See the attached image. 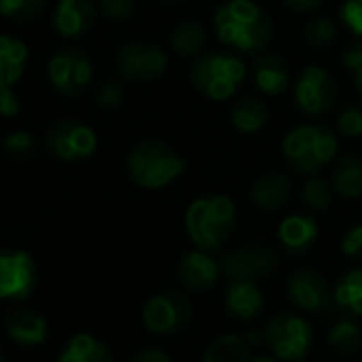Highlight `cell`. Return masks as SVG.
Returning <instances> with one entry per match:
<instances>
[{
    "mask_svg": "<svg viewBox=\"0 0 362 362\" xmlns=\"http://www.w3.org/2000/svg\"><path fill=\"white\" fill-rule=\"evenodd\" d=\"M3 147L11 158H28L37 149V139L30 132L18 130V132H9L3 139Z\"/></svg>",
    "mask_w": 362,
    "mask_h": 362,
    "instance_id": "obj_34",
    "label": "cell"
},
{
    "mask_svg": "<svg viewBox=\"0 0 362 362\" xmlns=\"http://www.w3.org/2000/svg\"><path fill=\"white\" fill-rule=\"evenodd\" d=\"M264 343L277 360L298 362L311 347V324L292 311L275 313L264 328Z\"/></svg>",
    "mask_w": 362,
    "mask_h": 362,
    "instance_id": "obj_6",
    "label": "cell"
},
{
    "mask_svg": "<svg viewBox=\"0 0 362 362\" xmlns=\"http://www.w3.org/2000/svg\"><path fill=\"white\" fill-rule=\"evenodd\" d=\"M250 199L262 211H279L292 199V179L286 173L269 170L252 184Z\"/></svg>",
    "mask_w": 362,
    "mask_h": 362,
    "instance_id": "obj_19",
    "label": "cell"
},
{
    "mask_svg": "<svg viewBox=\"0 0 362 362\" xmlns=\"http://www.w3.org/2000/svg\"><path fill=\"white\" fill-rule=\"evenodd\" d=\"M5 328L11 341H16L20 347H37L47 339L49 332L45 315L30 307H13L5 315Z\"/></svg>",
    "mask_w": 362,
    "mask_h": 362,
    "instance_id": "obj_17",
    "label": "cell"
},
{
    "mask_svg": "<svg viewBox=\"0 0 362 362\" xmlns=\"http://www.w3.org/2000/svg\"><path fill=\"white\" fill-rule=\"evenodd\" d=\"M328 343L330 347L341 354V356H351L360 349L362 345V328L358 322L349 320V317H343V320H337L332 326H330V332H328Z\"/></svg>",
    "mask_w": 362,
    "mask_h": 362,
    "instance_id": "obj_29",
    "label": "cell"
},
{
    "mask_svg": "<svg viewBox=\"0 0 362 362\" xmlns=\"http://www.w3.org/2000/svg\"><path fill=\"white\" fill-rule=\"evenodd\" d=\"M96 20V3L94 0H58L54 26L66 39L83 37Z\"/></svg>",
    "mask_w": 362,
    "mask_h": 362,
    "instance_id": "obj_18",
    "label": "cell"
},
{
    "mask_svg": "<svg viewBox=\"0 0 362 362\" xmlns=\"http://www.w3.org/2000/svg\"><path fill=\"white\" fill-rule=\"evenodd\" d=\"M28 47L20 39L0 35V88H11L24 75Z\"/></svg>",
    "mask_w": 362,
    "mask_h": 362,
    "instance_id": "obj_25",
    "label": "cell"
},
{
    "mask_svg": "<svg viewBox=\"0 0 362 362\" xmlns=\"http://www.w3.org/2000/svg\"><path fill=\"white\" fill-rule=\"evenodd\" d=\"M250 362H277L273 356H264V354H260V356H254V358H250Z\"/></svg>",
    "mask_w": 362,
    "mask_h": 362,
    "instance_id": "obj_44",
    "label": "cell"
},
{
    "mask_svg": "<svg viewBox=\"0 0 362 362\" xmlns=\"http://www.w3.org/2000/svg\"><path fill=\"white\" fill-rule=\"evenodd\" d=\"M354 90H356V94L362 96V69L354 73Z\"/></svg>",
    "mask_w": 362,
    "mask_h": 362,
    "instance_id": "obj_43",
    "label": "cell"
},
{
    "mask_svg": "<svg viewBox=\"0 0 362 362\" xmlns=\"http://www.w3.org/2000/svg\"><path fill=\"white\" fill-rule=\"evenodd\" d=\"M339 62H341V66H343L347 73H351V75H354L356 71H360V69H362V39L349 43V45L343 49Z\"/></svg>",
    "mask_w": 362,
    "mask_h": 362,
    "instance_id": "obj_39",
    "label": "cell"
},
{
    "mask_svg": "<svg viewBox=\"0 0 362 362\" xmlns=\"http://www.w3.org/2000/svg\"><path fill=\"white\" fill-rule=\"evenodd\" d=\"M162 5H166V7H175V5H181L184 0H160Z\"/></svg>",
    "mask_w": 362,
    "mask_h": 362,
    "instance_id": "obj_45",
    "label": "cell"
},
{
    "mask_svg": "<svg viewBox=\"0 0 362 362\" xmlns=\"http://www.w3.org/2000/svg\"><path fill=\"white\" fill-rule=\"evenodd\" d=\"M290 300L307 313H328L334 305L326 277L315 269H298L288 279Z\"/></svg>",
    "mask_w": 362,
    "mask_h": 362,
    "instance_id": "obj_14",
    "label": "cell"
},
{
    "mask_svg": "<svg viewBox=\"0 0 362 362\" xmlns=\"http://www.w3.org/2000/svg\"><path fill=\"white\" fill-rule=\"evenodd\" d=\"M130 362H173V358L162 351L160 347H147V349H141L139 354H134L130 358Z\"/></svg>",
    "mask_w": 362,
    "mask_h": 362,
    "instance_id": "obj_41",
    "label": "cell"
},
{
    "mask_svg": "<svg viewBox=\"0 0 362 362\" xmlns=\"http://www.w3.org/2000/svg\"><path fill=\"white\" fill-rule=\"evenodd\" d=\"M330 186L341 199L354 201L362 197V158L358 153H343L334 160Z\"/></svg>",
    "mask_w": 362,
    "mask_h": 362,
    "instance_id": "obj_22",
    "label": "cell"
},
{
    "mask_svg": "<svg viewBox=\"0 0 362 362\" xmlns=\"http://www.w3.org/2000/svg\"><path fill=\"white\" fill-rule=\"evenodd\" d=\"M341 254L349 260L362 262V224L351 226L341 239Z\"/></svg>",
    "mask_w": 362,
    "mask_h": 362,
    "instance_id": "obj_37",
    "label": "cell"
},
{
    "mask_svg": "<svg viewBox=\"0 0 362 362\" xmlns=\"http://www.w3.org/2000/svg\"><path fill=\"white\" fill-rule=\"evenodd\" d=\"M184 226L199 250L220 252L237 228V207L224 194L199 197L188 205Z\"/></svg>",
    "mask_w": 362,
    "mask_h": 362,
    "instance_id": "obj_2",
    "label": "cell"
},
{
    "mask_svg": "<svg viewBox=\"0 0 362 362\" xmlns=\"http://www.w3.org/2000/svg\"><path fill=\"white\" fill-rule=\"evenodd\" d=\"M186 160L170 145L158 139L136 143L128 158L126 168L134 184L143 190H162L186 173Z\"/></svg>",
    "mask_w": 362,
    "mask_h": 362,
    "instance_id": "obj_3",
    "label": "cell"
},
{
    "mask_svg": "<svg viewBox=\"0 0 362 362\" xmlns=\"http://www.w3.org/2000/svg\"><path fill=\"white\" fill-rule=\"evenodd\" d=\"M337 35H339V26L328 16H313L305 24V41L315 49H324L332 45Z\"/></svg>",
    "mask_w": 362,
    "mask_h": 362,
    "instance_id": "obj_31",
    "label": "cell"
},
{
    "mask_svg": "<svg viewBox=\"0 0 362 362\" xmlns=\"http://www.w3.org/2000/svg\"><path fill=\"white\" fill-rule=\"evenodd\" d=\"M247 77V66L233 49L203 52L190 66V81L209 100H230Z\"/></svg>",
    "mask_w": 362,
    "mask_h": 362,
    "instance_id": "obj_4",
    "label": "cell"
},
{
    "mask_svg": "<svg viewBox=\"0 0 362 362\" xmlns=\"http://www.w3.org/2000/svg\"><path fill=\"white\" fill-rule=\"evenodd\" d=\"M58 362H113L109 347L88 332L75 334L62 349Z\"/></svg>",
    "mask_w": 362,
    "mask_h": 362,
    "instance_id": "obj_26",
    "label": "cell"
},
{
    "mask_svg": "<svg viewBox=\"0 0 362 362\" xmlns=\"http://www.w3.org/2000/svg\"><path fill=\"white\" fill-rule=\"evenodd\" d=\"M207 30L197 20H181L173 26L168 45L181 58H199L207 47Z\"/></svg>",
    "mask_w": 362,
    "mask_h": 362,
    "instance_id": "obj_23",
    "label": "cell"
},
{
    "mask_svg": "<svg viewBox=\"0 0 362 362\" xmlns=\"http://www.w3.org/2000/svg\"><path fill=\"white\" fill-rule=\"evenodd\" d=\"M45 145L52 156L64 162L86 160L98 147L96 132L81 119L66 117L52 124L45 132Z\"/></svg>",
    "mask_w": 362,
    "mask_h": 362,
    "instance_id": "obj_8",
    "label": "cell"
},
{
    "mask_svg": "<svg viewBox=\"0 0 362 362\" xmlns=\"http://www.w3.org/2000/svg\"><path fill=\"white\" fill-rule=\"evenodd\" d=\"M192 317V303L179 290L153 294L143 307V324L149 332L168 337L184 330Z\"/></svg>",
    "mask_w": 362,
    "mask_h": 362,
    "instance_id": "obj_7",
    "label": "cell"
},
{
    "mask_svg": "<svg viewBox=\"0 0 362 362\" xmlns=\"http://www.w3.org/2000/svg\"><path fill=\"white\" fill-rule=\"evenodd\" d=\"M226 311L241 320V322H252L264 307V296L262 290L258 288L256 281L247 279H230L224 296Z\"/></svg>",
    "mask_w": 362,
    "mask_h": 362,
    "instance_id": "obj_21",
    "label": "cell"
},
{
    "mask_svg": "<svg viewBox=\"0 0 362 362\" xmlns=\"http://www.w3.org/2000/svg\"><path fill=\"white\" fill-rule=\"evenodd\" d=\"M37 286V267L28 252L0 250V300H24Z\"/></svg>",
    "mask_w": 362,
    "mask_h": 362,
    "instance_id": "obj_13",
    "label": "cell"
},
{
    "mask_svg": "<svg viewBox=\"0 0 362 362\" xmlns=\"http://www.w3.org/2000/svg\"><path fill=\"white\" fill-rule=\"evenodd\" d=\"M0 362H3V354H0Z\"/></svg>",
    "mask_w": 362,
    "mask_h": 362,
    "instance_id": "obj_46",
    "label": "cell"
},
{
    "mask_svg": "<svg viewBox=\"0 0 362 362\" xmlns=\"http://www.w3.org/2000/svg\"><path fill=\"white\" fill-rule=\"evenodd\" d=\"M115 66L124 79L151 81V79H158L166 73L168 56L158 45L143 43V41H130L117 49Z\"/></svg>",
    "mask_w": 362,
    "mask_h": 362,
    "instance_id": "obj_11",
    "label": "cell"
},
{
    "mask_svg": "<svg viewBox=\"0 0 362 362\" xmlns=\"http://www.w3.org/2000/svg\"><path fill=\"white\" fill-rule=\"evenodd\" d=\"M222 275L220 260L205 250H192L181 258L177 267V279L190 292H207L211 290Z\"/></svg>",
    "mask_w": 362,
    "mask_h": 362,
    "instance_id": "obj_15",
    "label": "cell"
},
{
    "mask_svg": "<svg viewBox=\"0 0 362 362\" xmlns=\"http://www.w3.org/2000/svg\"><path fill=\"white\" fill-rule=\"evenodd\" d=\"M317 235H320V228H317L315 218L303 211H294L286 216L277 226V239L281 247L294 256L307 254L315 245Z\"/></svg>",
    "mask_w": 362,
    "mask_h": 362,
    "instance_id": "obj_16",
    "label": "cell"
},
{
    "mask_svg": "<svg viewBox=\"0 0 362 362\" xmlns=\"http://www.w3.org/2000/svg\"><path fill=\"white\" fill-rule=\"evenodd\" d=\"M252 79L262 94L279 96L292 83V73L286 60L277 54H258L252 62Z\"/></svg>",
    "mask_w": 362,
    "mask_h": 362,
    "instance_id": "obj_20",
    "label": "cell"
},
{
    "mask_svg": "<svg viewBox=\"0 0 362 362\" xmlns=\"http://www.w3.org/2000/svg\"><path fill=\"white\" fill-rule=\"evenodd\" d=\"M332 300L341 311L362 315V269H351L339 277L332 290Z\"/></svg>",
    "mask_w": 362,
    "mask_h": 362,
    "instance_id": "obj_27",
    "label": "cell"
},
{
    "mask_svg": "<svg viewBox=\"0 0 362 362\" xmlns=\"http://www.w3.org/2000/svg\"><path fill=\"white\" fill-rule=\"evenodd\" d=\"M337 130L345 139H360L362 136V105L347 103L337 115Z\"/></svg>",
    "mask_w": 362,
    "mask_h": 362,
    "instance_id": "obj_33",
    "label": "cell"
},
{
    "mask_svg": "<svg viewBox=\"0 0 362 362\" xmlns=\"http://www.w3.org/2000/svg\"><path fill=\"white\" fill-rule=\"evenodd\" d=\"M203 362H250V343L241 334H224L207 347Z\"/></svg>",
    "mask_w": 362,
    "mask_h": 362,
    "instance_id": "obj_28",
    "label": "cell"
},
{
    "mask_svg": "<svg viewBox=\"0 0 362 362\" xmlns=\"http://www.w3.org/2000/svg\"><path fill=\"white\" fill-rule=\"evenodd\" d=\"M218 41L243 56H258L271 43L273 24L254 0H224L214 13Z\"/></svg>",
    "mask_w": 362,
    "mask_h": 362,
    "instance_id": "obj_1",
    "label": "cell"
},
{
    "mask_svg": "<svg viewBox=\"0 0 362 362\" xmlns=\"http://www.w3.org/2000/svg\"><path fill=\"white\" fill-rule=\"evenodd\" d=\"M222 273L228 279H247L260 281L275 273L279 264V256L271 245L264 243H247L237 250L224 252L220 258Z\"/></svg>",
    "mask_w": 362,
    "mask_h": 362,
    "instance_id": "obj_10",
    "label": "cell"
},
{
    "mask_svg": "<svg viewBox=\"0 0 362 362\" xmlns=\"http://www.w3.org/2000/svg\"><path fill=\"white\" fill-rule=\"evenodd\" d=\"M339 20L356 39H362V0H343L339 7Z\"/></svg>",
    "mask_w": 362,
    "mask_h": 362,
    "instance_id": "obj_35",
    "label": "cell"
},
{
    "mask_svg": "<svg viewBox=\"0 0 362 362\" xmlns=\"http://www.w3.org/2000/svg\"><path fill=\"white\" fill-rule=\"evenodd\" d=\"M96 100H98V105L103 109H115V107H119L122 100H124V88H122V83H117V81L103 83L98 88V92H96Z\"/></svg>",
    "mask_w": 362,
    "mask_h": 362,
    "instance_id": "obj_38",
    "label": "cell"
},
{
    "mask_svg": "<svg viewBox=\"0 0 362 362\" xmlns=\"http://www.w3.org/2000/svg\"><path fill=\"white\" fill-rule=\"evenodd\" d=\"M332 186L330 181H326L324 177H317V175H311L305 184H303V190H300V201L303 205L313 211V214H322L330 207V201H332Z\"/></svg>",
    "mask_w": 362,
    "mask_h": 362,
    "instance_id": "obj_30",
    "label": "cell"
},
{
    "mask_svg": "<svg viewBox=\"0 0 362 362\" xmlns=\"http://www.w3.org/2000/svg\"><path fill=\"white\" fill-rule=\"evenodd\" d=\"M324 0H284V5L296 13H311L322 7Z\"/></svg>",
    "mask_w": 362,
    "mask_h": 362,
    "instance_id": "obj_42",
    "label": "cell"
},
{
    "mask_svg": "<svg viewBox=\"0 0 362 362\" xmlns=\"http://www.w3.org/2000/svg\"><path fill=\"white\" fill-rule=\"evenodd\" d=\"M94 75V66L90 56L83 49L66 47L54 54L47 66L49 83L64 96H77L81 94Z\"/></svg>",
    "mask_w": 362,
    "mask_h": 362,
    "instance_id": "obj_12",
    "label": "cell"
},
{
    "mask_svg": "<svg viewBox=\"0 0 362 362\" xmlns=\"http://www.w3.org/2000/svg\"><path fill=\"white\" fill-rule=\"evenodd\" d=\"M271 117V111L262 98L256 96H241L230 109V124L241 134H256L260 132Z\"/></svg>",
    "mask_w": 362,
    "mask_h": 362,
    "instance_id": "obj_24",
    "label": "cell"
},
{
    "mask_svg": "<svg viewBox=\"0 0 362 362\" xmlns=\"http://www.w3.org/2000/svg\"><path fill=\"white\" fill-rule=\"evenodd\" d=\"M20 111V98L11 88H0V115L13 117Z\"/></svg>",
    "mask_w": 362,
    "mask_h": 362,
    "instance_id": "obj_40",
    "label": "cell"
},
{
    "mask_svg": "<svg viewBox=\"0 0 362 362\" xmlns=\"http://www.w3.org/2000/svg\"><path fill=\"white\" fill-rule=\"evenodd\" d=\"M45 11V0H0V16L16 22H35Z\"/></svg>",
    "mask_w": 362,
    "mask_h": 362,
    "instance_id": "obj_32",
    "label": "cell"
},
{
    "mask_svg": "<svg viewBox=\"0 0 362 362\" xmlns=\"http://www.w3.org/2000/svg\"><path fill=\"white\" fill-rule=\"evenodd\" d=\"M98 11L111 22H124L134 11V0H96Z\"/></svg>",
    "mask_w": 362,
    "mask_h": 362,
    "instance_id": "obj_36",
    "label": "cell"
},
{
    "mask_svg": "<svg viewBox=\"0 0 362 362\" xmlns=\"http://www.w3.org/2000/svg\"><path fill=\"white\" fill-rule=\"evenodd\" d=\"M292 94H294V103L305 115L320 117L334 107L337 83L326 69L317 64H309L296 75Z\"/></svg>",
    "mask_w": 362,
    "mask_h": 362,
    "instance_id": "obj_9",
    "label": "cell"
},
{
    "mask_svg": "<svg viewBox=\"0 0 362 362\" xmlns=\"http://www.w3.org/2000/svg\"><path fill=\"white\" fill-rule=\"evenodd\" d=\"M281 151L294 173L311 177L337 160L339 139L324 124H303L284 136Z\"/></svg>",
    "mask_w": 362,
    "mask_h": 362,
    "instance_id": "obj_5",
    "label": "cell"
}]
</instances>
